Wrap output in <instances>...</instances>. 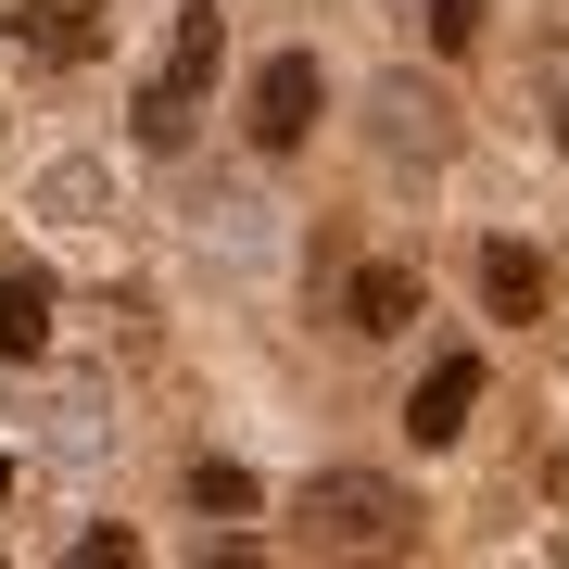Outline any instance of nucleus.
Instances as JSON below:
<instances>
[{"instance_id": "nucleus-1", "label": "nucleus", "mask_w": 569, "mask_h": 569, "mask_svg": "<svg viewBox=\"0 0 569 569\" xmlns=\"http://www.w3.org/2000/svg\"><path fill=\"white\" fill-rule=\"evenodd\" d=\"M291 519H305V545H317V557H367V545H406V493H392V481H367V468H317Z\"/></svg>"}, {"instance_id": "nucleus-2", "label": "nucleus", "mask_w": 569, "mask_h": 569, "mask_svg": "<svg viewBox=\"0 0 569 569\" xmlns=\"http://www.w3.org/2000/svg\"><path fill=\"white\" fill-rule=\"evenodd\" d=\"M317 51H279V63H253V140L266 152H291V140H305V127H317Z\"/></svg>"}, {"instance_id": "nucleus-3", "label": "nucleus", "mask_w": 569, "mask_h": 569, "mask_svg": "<svg viewBox=\"0 0 569 569\" xmlns=\"http://www.w3.org/2000/svg\"><path fill=\"white\" fill-rule=\"evenodd\" d=\"M13 51L26 63H89V51H102V13H89V0H26V13H13Z\"/></svg>"}, {"instance_id": "nucleus-4", "label": "nucleus", "mask_w": 569, "mask_h": 569, "mask_svg": "<svg viewBox=\"0 0 569 569\" xmlns=\"http://www.w3.org/2000/svg\"><path fill=\"white\" fill-rule=\"evenodd\" d=\"M406 317H418V266H355V279H342V329H367V342H392Z\"/></svg>"}, {"instance_id": "nucleus-5", "label": "nucleus", "mask_w": 569, "mask_h": 569, "mask_svg": "<svg viewBox=\"0 0 569 569\" xmlns=\"http://www.w3.org/2000/svg\"><path fill=\"white\" fill-rule=\"evenodd\" d=\"M468 406H481V355H443V367L418 380L406 430H418V443H456V430H468Z\"/></svg>"}, {"instance_id": "nucleus-6", "label": "nucleus", "mask_w": 569, "mask_h": 569, "mask_svg": "<svg viewBox=\"0 0 569 569\" xmlns=\"http://www.w3.org/2000/svg\"><path fill=\"white\" fill-rule=\"evenodd\" d=\"M216 51H228V26L203 13V0H178V39H164V63H152V77H164V89H190V102H203V89H216Z\"/></svg>"}, {"instance_id": "nucleus-7", "label": "nucleus", "mask_w": 569, "mask_h": 569, "mask_svg": "<svg viewBox=\"0 0 569 569\" xmlns=\"http://www.w3.org/2000/svg\"><path fill=\"white\" fill-rule=\"evenodd\" d=\"M481 305L493 317H545V253L531 241H481Z\"/></svg>"}, {"instance_id": "nucleus-8", "label": "nucleus", "mask_w": 569, "mask_h": 569, "mask_svg": "<svg viewBox=\"0 0 569 569\" xmlns=\"http://www.w3.org/2000/svg\"><path fill=\"white\" fill-rule=\"evenodd\" d=\"M0 355H51V279L0 266Z\"/></svg>"}, {"instance_id": "nucleus-9", "label": "nucleus", "mask_w": 569, "mask_h": 569, "mask_svg": "<svg viewBox=\"0 0 569 569\" xmlns=\"http://www.w3.org/2000/svg\"><path fill=\"white\" fill-rule=\"evenodd\" d=\"M127 127H140V152H178V140H190V89H164V77H152Z\"/></svg>"}, {"instance_id": "nucleus-10", "label": "nucleus", "mask_w": 569, "mask_h": 569, "mask_svg": "<svg viewBox=\"0 0 569 569\" xmlns=\"http://www.w3.org/2000/svg\"><path fill=\"white\" fill-rule=\"evenodd\" d=\"M190 493H203L216 519H253V507H266V493H253V468H228V456H203V468H190Z\"/></svg>"}, {"instance_id": "nucleus-11", "label": "nucleus", "mask_w": 569, "mask_h": 569, "mask_svg": "<svg viewBox=\"0 0 569 569\" xmlns=\"http://www.w3.org/2000/svg\"><path fill=\"white\" fill-rule=\"evenodd\" d=\"M481 13H493V0H430V51H443V63L481 51Z\"/></svg>"}, {"instance_id": "nucleus-12", "label": "nucleus", "mask_w": 569, "mask_h": 569, "mask_svg": "<svg viewBox=\"0 0 569 569\" xmlns=\"http://www.w3.org/2000/svg\"><path fill=\"white\" fill-rule=\"evenodd\" d=\"M0 493H13V456H0Z\"/></svg>"}]
</instances>
